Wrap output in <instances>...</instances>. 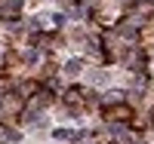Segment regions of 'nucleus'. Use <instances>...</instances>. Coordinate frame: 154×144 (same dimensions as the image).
<instances>
[{
  "instance_id": "1",
  "label": "nucleus",
  "mask_w": 154,
  "mask_h": 144,
  "mask_svg": "<svg viewBox=\"0 0 154 144\" xmlns=\"http://www.w3.org/2000/svg\"><path fill=\"white\" fill-rule=\"evenodd\" d=\"M19 9H22V0H0V16L3 19H19Z\"/></svg>"
},
{
  "instance_id": "2",
  "label": "nucleus",
  "mask_w": 154,
  "mask_h": 144,
  "mask_svg": "<svg viewBox=\"0 0 154 144\" xmlns=\"http://www.w3.org/2000/svg\"><path fill=\"white\" fill-rule=\"evenodd\" d=\"M65 71H68V74H80V71H83V61H80V58H71Z\"/></svg>"
},
{
  "instance_id": "3",
  "label": "nucleus",
  "mask_w": 154,
  "mask_h": 144,
  "mask_svg": "<svg viewBox=\"0 0 154 144\" xmlns=\"http://www.w3.org/2000/svg\"><path fill=\"white\" fill-rule=\"evenodd\" d=\"M53 138H59V141H65V138H71V132H68V129H56V132H53Z\"/></svg>"
}]
</instances>
